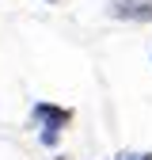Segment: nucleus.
Segmentation results:
<instances>
[{"label": "nucleus", "instance_id": "f257e3e1", "mask_svg": "<svg viewBox=\"0 0 152 160\" xmlns=\"http://www.w3.org/2000/svg\"><path fill=\"white\" fill-rule=\"evenodd\" d=\"M34 118L42 122L38 141H42L46 149H53L57 141H61V126L72 118V111H69V107H53V103H38V107H34Z\"/></svg>", "mask_w": 152, "mask_h": 160}, {"label": "nucleus", "instance_id": "7ed1b4c3", "mask_svg": "<svg viewBox=\"0 0 152 160\" xmlns=\"http://www.w3.org/2000/svg\"><path fill=\"white\" fill-rule=\"evenodd\" d=\"M114 160H152V152H133V149H126V152H118Z\"/></svg>", "mask_w": 152, "mask_h": 160}, {"label": "nucleus", "instance_id": "f03ea898", "mask_svg": "<svg viewBox=\"0 0 152 160\" xmlns=\"http://www.w3.org/2000/svg\"><path fill=\"white\" fill-rule=\"evenodd\" d=\"M107 12L110 19H126V23H152V0H110Z\"/></svg>", "mask_w": 152, "mask_h": 160}, {"label": "nucleus", "instance_id": "20e7f679", "mask_svg": "<svg viewBox=\"0 0 152 160\" xmlns=\"http://www.w3.org/2000/svg\"><path fill=\"white\" fill-rule=\"evenodd\" d=\"M50 4H57V0H50Z\"/></svg>", "mask_w": 152, "mask_h": 160}]
</instances>
